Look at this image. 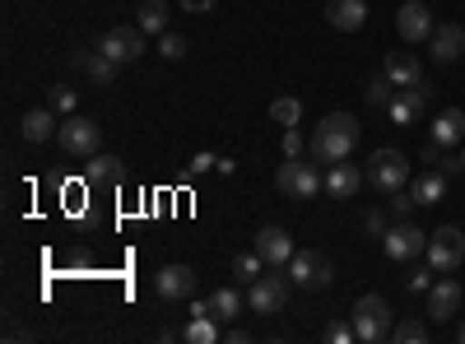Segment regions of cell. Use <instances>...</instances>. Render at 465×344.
Wrapping results in <instances>:
<instances>
[{"label":"cell","instance_id":"1","mask_svg":"<svg viewBox=\"0 0 465 344\" xmlns=\"http://www.w3.org/2000/svg\"><path fill=\"white\" fill-rule=\"evenodd\" d=\"M359 135L363 131H359L354 112H331V117H322V126L312 131V140H307V154L317 163H344L359 149Z\"/></svg>","mask_w":465,"mask_h":344},{"label":"cell","instance_id":"2","mask_svg":"<svg viewBox=\"0 0 465 344\" xmlns=\"http://www.w3.org/2000/svg\"><path fill=\"white\" fill-rule=\"evenodd\" d=\"M275 191L289 201H317L322 191H326V177L317 168V159L307 163V159H284L280 172H275Z\"/></svg>","mask_w":465,"mask_h":344},{"label":"cell","instance_id":"3","mask_svg":"<svg viewBox=\"0 0 465 344\" xmlns=\"http://www.w3.org/2000/svg\"><path fill=\"white\" fill-rule=\"evenodd\" d=\"M396 330V317H391V302H386L381 293H363L354 302V335L363 344H377Z\"/></svg>","mask_w":465,"mask_h":344},{"label":"cell","instance_id":"4","mask_svg":"<svg viewBox=\"0 0 465 344\" xmlns=\"http://www.w3.org/2000/svg\"><path fill=\"white\" fill-rule=\"evenodd\" d=\"M405 177H410V159L401 154V149H377V154L368 159V182L377 191H405Z\"/></svg>","mask_w":465,"mask_h":344},{"label":"cell","instance_id":"5","mask_svg":"<svg viewBox=\"0 0 465 344\" xmlns=\"http://www.w3.org/2000/svg\"><path fill=\"white\" fill-rule=\"evenodd\" d=\"M56 140H61L65 154H74V159H94L103 131H98V122H89V117H65L61 131H56Z\"/></svg>","mask_w":465,"mask_h":344},{"label":"cell","instance_id":"6","mask_svg":"<svg viewBox=\"0 0 465 344\" xmlns=\"http://www.w3.org/2000/svg\"><path fill=\"white\" fill-rule=\"evenodd\" d=\"M284 302H289V280H280V275L252 280V289H247V312L275 317V312H284Z\"/></svg>","mask_w":465,"mask_h":344},{"label":"cell","instance_id":"7","mask_svg":"<svg viewBox=\"0 0 465 344\" xmlns=\"http://www.w3.org/2000/svg\"><path fill=\"white\" fill-rule=\"evenodd\" d=\"M465 260V233H460V228H438V233H429V265H433V270H456V265Z\"/></svg>","mask_w":465,"mask_h":344},{"label":"cell","instance_id":"8","mask_svg":"<svg viewBox=\"0 0 465 344\" xmlns=\"http://www.w3.org/2000/svg\"><path fill=\"white\" fill-rule=\"evenodd\" d=\"M381 247H386L391 260H414L419 251H429V233L414 228L410 219H401L396 228H386V233H381Z\"/></svg>","mask_w":465,"mask_h":344},{"label":"cell","instance_id":"9","mask_svg":"<svg viewBox=\"0 0 465 344\" xmlns=\"http://www.w3.org/2000/svg\"><path fill=\"white\" fill-rule=\"evenodd\" d=\"M433 98V84L429 80H419L414 89H396V98L386 103V117H391L396 126H414L423 117V103Z\"/></svg>","mask_w":465,"mask_h":344},{"label":"cell","instance_id":"10","mask_svg":"<svg viewBox=\"0 0 465 344\" xmlns=\"http://www.w3.org/2000/svg\"><path fill=\"white\" fill-rule=\"evenodd\" d=\"M289 280L302 284V289H322V284L335 280V270H331V260H326L322 251H293V260H289Z\"/></svg>","mask_w":465,"mask_h":344},{"label":"cell","instance_id":"11","mask_svg":"<svg viewBox=\"0 0 465 344\" xmlns=\"http://www.w3.org/2000/svg\"><path fill=\"white\" fill-rule=\"evenodd\" d=\"M396 33L405 37V43H429L433 37V10L423 5V0H405V5L396 10Z\"/></svg>","mask_w":465,"mask_h":344},{"label":"cell","instance_id":"12","mask_svg":"<svg viewBox=\"0 0 465 344\" xmlns=\"http://www.w3.org/2000/svg\"><path fill=\"white\" fill-rule=\"evenodd\" d=\"M98 52H107L112 61H122V65L140 61V52H144V28H112V33H103Z\"/></svg>","mask_w":465,"mask_h":344},{"label":"cell","instance_id":"13","mask_svg":"<svg viewBox=\"0 0 465 344\" xmlns=\"http://www.w3.org/2000/svg\"><path fill=\"white\" fill-rule=\"evenodd\" d=\"M153 289L168 302H182V298L196 293V270H191V265H163V270L153 275Z\"/></svg>","mask_w":465,"mask_h":344},{"label":"cell","instance_id":"14","mask_svg":"<svg viewBox=\"0 0 465 344\" xmlns=\"http://www.w3.org/2000/svg\"><path fill=\"white\" fill-rule=\"evenodd\" d=\"M256 251L265 256V265H275V270H280V265L293 260V238L284 233L280 223H265L261 233H256Z\"/></svg>","mask_w":465,"mask_h":344},{"label":"cell","instance_id":"15","mask_svg":"<svg viewBox=\"0 0 465 344\" xmlns=\"http://www.w3.org/2000/svg\"><path fill=\"white\" fill-rule=\"evenodd\" d=\"M429 52H433L438 65H451V61L465 52V28H460V24H438L433 37H429Z\"/></svg>","mask_w":465,"mask_h":344},{"label":"cell","instance_id":"16","mask_svg":"<svg viewBox=\"0 0 465 344\" xmlns=\"http://www.w3.org/2000/svg\"><path fill=\"white\" fill-rule=\"evenodd\" d=\"M381 74H386L396 89H414V84L423 80V65H419L414 52H391V56H386V65H381Z\"/></svg>","mask_w":465,"mask_h":344},{"label":"cell","instance_id":"17","mask_svg":"<svg viewBox=\"0 0 465 344\" xmlns=\"http://www.w3.org/2000/svg\"><path fill=\"white\" fill-rule=\"evenodd\" d=\"M70 61H74V65H84V70H89V80L103 84V89L116 84V70H122V61H112L107 52H84V47H74Z\"/></svg>","mask_w":465,"mask_h":344},{"label":"cell","instance_id":"18","mask_svg":"<svg viewBox=\"0 0 465 344\" xmlns=\"http://www.w3.org/2000/svg\"><path fill=\"white\" fill-rule=\"evenodd\" d=\"M326 24L340 28V33H359L368 24V5H363V0H331V5H326Z\"/></svg>","mask_w":465,"mask_h":344},{"label":"cell","instance_id":"19","mask_svg":"<svg viewBox=\"0 0 465 344\" xmlns=\"http://www.w3.org/2000/svg\"><path fill=\"white\" fill-rule=\"evenodd\" d=\"M359 186H363V172H359L354 163H331V172H326V196H335V201H354V196H359Z\"/></svg>","mask_w":465,"mask_h":344},{"label":"cell","instance_id":"20","mask_svg":"<svg viewBox=\"0 0 465 344\" xmlns=\"http://www.w3.org/2000/svg\"><path fill=\"white\" fill-rule=\"evenodd\" d=\"M456 308H460V284H456V280H438V284L429 289V317H433V321H451Z\"/></svg>","mask_w":465,"mask_h":344},{"label":"cell","instance_id":"21","mask_svg":"<svg viewBox=\"0 0 465 344\" xmlns=\"http://www.w3.org/2000/svg\"><path fill=\"white\" fill-rule=\"evenodd\" d=\"M61 131V122H56V112L52 107H33V112H24V140L28 144H43V140H52Z\"/></svg>","mask_w":465,"mask_h":344},{"label":"cell","instance_id":"22","mask_svg":"<svg viewBox=\"0 0 465 344\" xmlns=\"http://www.w3.org/2000/svg\"><path fill=\"white\" fill-rule=\"evenodd\" d=\"M460 140H465V112H460V107L438 112V122H433V144L451 149V144H460Z\"/></svg>","mask_w":465,"mask_h":344},{"label":"cell","instance_id":"23","mask_svg":"<svg viewBox=\"0 0 465 344\" xmlns=\"http://www.w3.org/2000/svg\"><path fill=\"white\" fill-rule=\"evenodd\" d=\"M84 177H89V186H116V182L126 177V168H122V159H116V154H94L89 168H84Z\"/></svg>","mask_w":465,"mask_h":344},{"label":"cell","instance_id":"24","mask_svg":"<svg viewBox=\"0 0 465 344\" xmlns=\"http://www.w3.org/2000/svg\"><path fill=\"white\" fill-rule=\"evenodd\" d=\"M182 339H191V344H214V339H219V317H214V312H191V321L182 326Z\"/></svg>","mask_w":465,"mask_h":344},{"label":"cell","instance_id":"25","mask_svg":"<svg viewBox=\"0 0 465 344\" xmlns=\"http://www.w3.org/2000/svg\"><path fill=\"white\" fill-rule=\"evenodd\" d=\"M210 312H214L219 321H232V317L247 312V298H242L238 289H214V293H210Z\"/></svg>","mask_w":465,"mask_h":344},{"label":"cell","instance_id":"26","mask_svg":"<svg viewBox=\"0 0 465 344\" xmlns=\"http://www.w3.org/2000/svg\"><path fill=\"white\" fill-rule=\"evenodd\" d=\"M442 196H447V177H442L438 168L423 172V177L414 182V201H419V205H438Z\"/></svg>","mask_w":465,"mask_h":344},{"label":"cell","instance_id":"27","mask_svg":"<svg viewBox=\"0 0 465 344\" xmlns=\"http://www.w3.org/2000/svg\"><path fill=\"white\" fill-rule=\"evenodd\" d=\"M135 28H144V33H168V0H144Z\"/></svg>","mask_w":465,"mask_h":344},{"label":"cell","instance_id":"28","mask_svg":"<svg viewBox=\"0 0 465 344\" xmlns=\"http://www.w3.org/2000/svg\"><path fill=\"white\" fill-rule=\"evenodd\" d=\"M232 275H238L242 284L261 280V275H265V256H261V251H238V256H232Z\"/></svg>","mask_w":465,"mask_h":344},{"label":"cell","instance_id":"29","mask_svg":"<svg viewBox=\"0 0 465 344\" xmlns=\"http://www.w3.org/2000/svg\"><path fill=\"white\" fill-rule=\"evenodd\" d=\"M270 122H275V126H298L302 122V103L298 98H275V103H270Z\"/></svg>","mask_w":465,"mask_h":344},{"label":"cell","instance_id":"30","mask_svg":"<svg viewBox=\"0 0 465 344\" xmlns=\"http://www.w3.org/2000/svg\"><path fill=\"white\" fill-rule=\"evenodd\" d=\"M391 339H401V344H423V339H429V326L414 321V317H401V326L391 330Z\"/></svg>","mask_w":465,"mask_h":344},{"label":"cell","instance_id":"31","mask_svg":"<svg viewBox=\"0 0 465 344\" xmlns=\"http://www.w3.org/2000/svg\"><path fill=\"white\" fill-rule=\"evenodd\" d=\"M47 107L56 112V117H74V89H65V84L47 89Z\"/></svg>","mask_w":465,"mask_h":344},{"label":"cell","instance_id":"32","mask_svg":"<svg viewBox=\"0 0 465 344\" xmlns=\"http://www.w3.org/2000/svg\"><path fill=\"white\" fill-rule=\"evenodd\" d=\"M391 98H396V84L386 80V74H377V80L368 84V103H372V107H386Z\"/></svg>","mask_w":465,"mask_h":344},{"label":"cell","instance_id":"33","mask_svg":"<svg viewBox=\"0 0 465 344\" xmlns=\"http://www.w3.org/2000/svg\"><path fill=\"white\" fill-rule=\"evenodd\" d=\"M280 149H284V159H302V149H307V140L298 135V126H289V131L280 135Z\"/></svg>","mask_w":465,"mask_h":344},{"label":"cell","instance_id":"34","mask_svg":"<svg viewBox=\"0 0 465 344\" xmlns=\"http://www.w3.org/2000/svg\"><path fill=\"white\" fill-rule=\"evenodd\" d=\"M405 289H410V293H429V289H433V270H423V265H414V270L405 275Z\"/></svg>","mask_w":465,"mask_h":344},{"label":"cell","instance_id":"35","mask_svg":"<svg viewBox=\"0 0 465 344\" xmlns=\"http://www.w3.org/2000/svg\"><path fill=\"white\" fill-rule=\"evenodd\" d=\"M159 52H163L168 61H182V56H186V37H182V33H163V43H159Z\"/></svg>","mask_w":465,"mask_h":344},{"label":"cell","instance_id":"36","mask_svg":"<svg viewBox=\"0 0 465 344\" xmlns=\"http://www.w3.org/2000/svg\"><path fill=\"white\" fill-rule=\"evenodd\" d=\"M186 172H191V177H205V172H219V159H214V154H196V159L186 163Z\"/></svg>","mask_w":465,"mask_h":344},{"label":"cell","instance_id":"37","mask_svg":"<svg viewBox=\"0 0 465 344\" xmlns=\"http://www.w3.org/2000/svg\"><path fill=\"white\" fill-rule=\"evenodd\" d=\"M414 205H419V201H414V191H410V196H405V191H391V214H396V219H410Z\"/></svg>","mask_w":465,"mask_h":344},{"label":"cell","instance_id":"38","mask_svg":"<svg viewBox=\"0 0 465 344\" xmlns=\"http://www.w3.org/2000/svg\"><path fill=\"white\" fill-rule=\"evenodd\" d=\"M326 339H335V344L359 339V335H354V321H331V326H326Z\"/></svg>","mask_w":465,"mask_h":344},{"label":"cell","instance_id":"39","mask_svg":"<svg viewBox=\"0 0 465 344\" xmlns=\"http://www.w3.org/2000/svg\"><path fill=\"white\" fill-rule=\"evenodd\" d=\"M433 168H438V172H442V177H447V182H451V177H456V172H465V163H460V159H456V154H447V149H442V154H438V163H433Z\"/></svg>","mask_w":465,"mask_h":344},{"label":"cell","instance_id":"40","mask_svg":"<svg viewBox=\"0 0 465 344\" xmlns=\"http://www.w3.org/2000/svg\"><path fill=\"white\" fill-rule=\"evenodd\" d=\"M363 233H372V238L386 233V214H381V210H368V214H363Z\"/></svg>","mask_w":465,"mask_h":344},{"label":"cell","instance_id":"41","mask_svg":"<svg viewBox=\"0 0 465 344\" xmlns=\"http://www.w3.org/2000/svg\"><path fill=\"white\" fill-rule=\"evenodd\" d=\"M456 335H460V344H465V326H460V330H456Z\"/></svg>","mask_w":465,"mask_h":344},{"label":"cell","instance_id":"42","mask_svg":"<svg viewBox=\"0 0 465 344\" xmlns=\"http://www.w3.org/2000/svg\"><path fill=\"white\" fill-rule=\"evenodd\" d=\"M460 163H465V154H460Z\"/></svg>","mask_w":465,"mask_h":344}]
</instances>
